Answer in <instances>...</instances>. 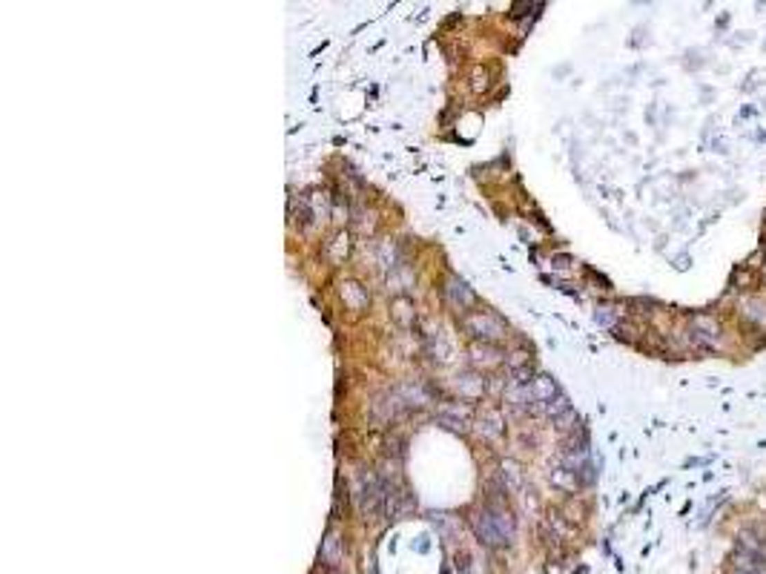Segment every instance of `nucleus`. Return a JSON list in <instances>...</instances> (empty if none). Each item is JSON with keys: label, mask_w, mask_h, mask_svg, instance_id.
<instances>
[{"label": "nucleus", "mask_w": 766, "mask_h": 574, "mask_svg": "<svg viewBox=\"0 0 766 574\" xmlns=\"http://www.w3.org/2000/svg\"><path fill=\"white\" fill-rule=\"evenodd\" d=\"M695 331L703 333V336H709V339H718L720 342V324L709 316H695Z\"/></svg>", "instance_id": "1"}]
</instances>
